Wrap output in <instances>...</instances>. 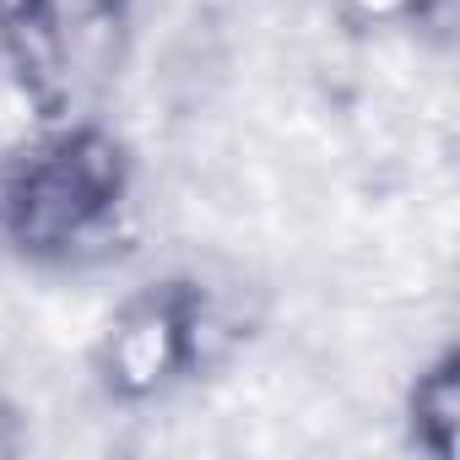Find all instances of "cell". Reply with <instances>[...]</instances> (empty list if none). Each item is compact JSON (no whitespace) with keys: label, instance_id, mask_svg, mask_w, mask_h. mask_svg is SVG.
I'll return each mask as SVG.
<instances>
[{"label":"cell","instance_id":"6da1fadb","mask_svg":"<svg viewBox=\"0 0 460 460\" xmlns=\"http://www.w3.org/2000/svg\"><path fill=\"white\" fill-rule=\"evenodd\" d=\"M136 152L93 114H49L0 157V250L39 271L109 261L130 239Z\"/></svg>","mask_w":460,"mask_h":460},{"label":"cell","instance_id":"7a4b0ae2","mask_svg":"<svg viewBox=\"0 0 460 460\" xmlns=\"http://www.w3.org/2000/svg\"><path fill=\"white\" fill-rule=\"evenodd\" d=\"M211 352H217V304L200 277L173 271L130 288L109 309L103 331L93 336L87 368L109 406L136 411L200 379Z\"/></svg>","mask_w":460,"mask_h":460},{"label":"cell","instance_id":"3957f363","mask_svg":"<svg viewBox=\"0 0 460 460\" xmlns=\"http://www.w3.org/2000/svg\"><path fill=\"white\" fill-rule=\"evenodd\" d=\"M136 6L141 0H0V49L17 66L28 98L44 109L39 119L60 114L55 103L60 71L82 49L130 28Z\"/></svg>","mask_w":460,"mask_h":460},{"label":"cell","instance_id":"277c9868","mask_svg":"<svg viewBox=\"0 0 460 460\" xmlns=\"http://www.w3.org/2000/svg\"><path fill=\"white\" fill-rule=\"evenodd\" d=\"M401 428L406 444L422 449L428 460H455L460 444V352L438 347L422 358L401 390Z\"/></svg>","mask_w":460,"mask_h":460},{"label":"cell","instance_id":"5b68a950","mask_svg":"<svg viewBox=\"0 0 460 460\" xmlns=\"http://www.w3.org/2000/svg\"><path fill=\"white\" fill-rule=\"evenodd\" d=\"M331 6L358 28H422L449 0H331Z\"/></svg>","mask_w":460,"mask_h":460},{"label":"cell","instance_id":"8992f818","mask_svg":"<svg viewBox=\"0 0 460 460\" xmlns=\"http://www.w3.org/2000/svg\"><path fill=\"white\" fill-rule=\"evenodd\" d=\"M22 449V417L12 401H0V455H17Z\"/></svg>","mask_w":460,"mask_h":460}]
</instances>
